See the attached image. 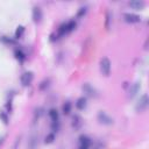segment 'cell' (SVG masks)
Listing matches in <instances>:
<instances>
[{
  "label": "cell",
  "mask_w": 149,
  "mask_h": 149,
  "mask_svg": "<svg viewBox=\"0 0 149 149\" xmlns=\"http://www.w3.org/2000/svg\"><path fill=\"white\" fill-rule=\"evenodd\" d=\"M50 85V79H44V80H42L41 83H40V90H45L48 86Z\"/></svg>",
  "instance_id": "obj_19"
},
{
  "label": "cell",
  "mask_w": 149,
  "mask_h": 149,
  "mask_svg": "<svg viewBox=\"0 0 149 149\" xmlns=\"http://www.w3.org/2000/svg\"><path fill=\"white\" fill-rule=\"evenodd\" d=\"M42 17H43L42 9H41L40 7H37V6L34 7V8H33V20H34V22H36V23L41 22Z\"/></svg>",
  "instance_id": "obj_6"
},
{
  "label": "cell",
  "mask_w": 149,
  "mask_h": 149,
  "mask_svg": "<svg viewBox=\"0 0 149 149\" xmlns=\"http://www.w3.org/2000/svg\"><path fill=\"white\" fill-rule=\"evenodd\" d=\"M15 57H16L19 61L23 62V61L26 59V54H24L23 51H21V50H16V51H15Z\"/></svg>",
  "instance_id": "obj_17"
},
{
  "label": "cell",
  "mask_w": 149,
  "mask_h": 149,
  "mask_svg": "<svg viewBox=\"0 0 149 149\" xmlns=\"http://www.w3.org/2000/svg\"><path fill=\"white\" fill-rule=\"evenodd\" d=\"M123 20L127 23H139V22H141V16L137 14H134V13H125Z\"/></svg>",
  "instance_id": "obj_5"
},
{
  "label": "cell",
  "mask_w": 149,
  "mask_h": 149,
  "mask_svg": "<svg viewBox=\"0 0 149 149\" xmlns=\"http://www.w3.org/2000/svg\"><path fill=\"white\" fill-rule=\"evenodd\" d=\"M33 79H34V74H33L31 71L23 72V73L21 74V77H20V81H21L22 86H29V85L31 84Z\"/></svg>",
  "instance_id": "obj_3"
},
{
  "label": "cell",
  "mask_w": 149,
  "mask_h": 149,
  "mask_svg": "<svg viewBox=\"0 0 149 149\" xmlns=\"http://www.w3.org/2000/svg\"><path fill=\"white\" fill-rule=\"evenodd\" d=\"M23 33H24V27L19 26L17 29L15 30V38H21L22 35H23Z\"/></svg>",
  "instance_id": "obj_16"
},
{
  "label": "cell",
  "mask_w": 149,
  "mask_h": 149,
  "mask_svg": "<svg viewBox=\"0 0 149 149\" xmlns=\"http://www.w3.org/2000/svg\"><path fill=\"white\" fill-rule=\"evenodd\" d=\"M83 91H84V93H86V94L90 95V97H94V95H97V91H95V88H94L91 84H88V83H86V84L83 85Z\"/></svg>",
  "instance_id": "obj_7"
},
{
  "label": "cell",
  "mask_w": 149,
  "mask_h": 149,
  "mask_svg": "<svg viewBox=\"0 0 149 149\" xmlns=\"http://www.w3.org/2000/svg\"><path fill=\"white\" fill-rule=\"evenodd\" d=\"M48 115L49 118L51 119V121H58V111L55 109V108H50L49 112H48Z\"/></svg>",
  "instance_id": "obj_12"
},
{
  "label": "cell",
  "mask_w": 149,
  "mask_h": 149,
  "mask_svg": "<svg viewBox=\"0 0 149 149\" xmlns=\"http://www.w3.org/2000/svg\"><path fill=\"white\" fill-rule=\"evenodd\" d=\"M71 125H72V127H73L74 129H78V128H80L81 125H83V119H81L79 115H73V116H72V122H71Z\"/></svg>",
  "instance_id": "obj_10"
},
{
  "label": "cell",
  "mask_w": 149,
  "mask_h": 149,
  "mask_svg": "<svg viewBox=\"0 0 149 149\" xmlns=\"http://www.w3.org/2000/svg\"><path fill=\"white\" fill-rule=\"evenodd\" d=\"M86 12H87L86 7H83V8H80V9H79V12H78V14H77V17H81V16H84V15L86 14Z\"/></svg>",
  "instance_id": "obj_22"
},
{
  "label": "cell",
  "mask_w": 149,
  "mask_h": 149,
  "mask_svg": "<svg viewBox=\"0 0 149 149\" xmlns=\"http://www.w3.org/2000/svg\"><path fill=\"white\" fill-rule=\"evenodd\" d=\"M51 129H52L54 132H57V130L59 129V121H52Z\"/></svg>",
  "instance_id": "obj_21"
},
{
  "label": "cell",
  "mask_w": 149,
  "mask_h": 149,
  "mask_svg": "<svg viewBox=\"0 0 149 149\" xmlns=\"http://www.w3.org/2000/svg\"><path fill=\"white\" fill-rule=\"evenodd\" d=\"M79 149H90L88 147H79Z\"/></svg>",
  "instance_id": "obj_24"
},
{
  "label": "cell",
  "mask_w": 149,
  "mask_h": 149,
  "mask_svg": "<svg viewBox=\"0 0 149 149\" xmlns=\"http://www.w3.org/2000/svg\"><path fill=\"white\" fill-rule=\"evenodd\" d=\"M99 68H100V72H101L104 76H109V73H111V68H112L111 61H109L107 57H102V58L100 59Z\"/></svg>",
  "instance_id": "obj_2"
},
{
  "label": "cell",
  "mask_w": 149,
  "mask_h": 149,
  "mask_svg": "<svg viewBox=\"0 0 149 149\" xmlns=\"http://www.w3.org/2000/svg\"><path fill=\"white\" fill-rule=\"evenodd\" d=\"M97 118H98V121L100 122V123H102V125H112L113 123V119L106 113V112H104V111H100L99 113H98V115H97Z\"/></svg>",
  "instance_id": "obj_4"
},
{
  "label": "cell",
  "mask_w": 149,
  "mask_h": 149,
  "mask_svg": "<svg viewBox=\"0 0 149 149\" xmlns=\"http://www.w3.org/2000/svg\"><path fill=\"white\" fill-rule=\"evenodd\" d=\"M148 105H149V99H148L147 93H144V94H142L140 97V99H139V101H137V104L135 106V109H136V112L142 113L148 108Z\"/></svg>",
  "instance_id": "obj_1"
},
{
  "label": "cell",
  "mask_w": 149,
  "mask_h": 149,
  "mask_svg": "<svg viewBox=\"0 0 149 149\" xmlns=\"http://www.w3.org/2000/svg\"><path fill=\"white\" fill-rule=\"evenodd\" d=\"M0 118L3 120V122H5V123H7V122H8V119H7V116H6L3 113H0Z\"/></svg>",
  "instance_id": "obj_23"
},
{
  "label": "cell",
  "mask_w": 149,
  "mask_h": 149,
  "mask_svg": "<svg viewBox=\"0 0 149 149\" xmlns=\"http://www.w3.org/2000/svg\"><path fill=\"white\" fill-rule=\"evenodd\" d=\"M55 139H56V136H55V133H49V134L45 136V139H44V143H47V144H49V143H52V142L55 141Z\"/></svg>",
  "instance_id": "obj_15"
},
{
  "label": "cell",
  "mask_w": 149,
  "mask_h": 149,
  "mask_svg": "<svg viewBox=\"0 0 149 149\" xmlns=\"http://www.w3.org/2000/svg\"><path fill=\"white\" fill-rule=\"evenodd\" d=\"M111 21H112V15H111L109 12H107V13H106V20H105V27H106V29H109V27H111Z\"/></svg>",
  "instance_id": "obj_18"
},
{
  "label": "cell",
  "mask_w": 149,
  "mask_h": 149,
  "mask_svg": "<svg viewBox=\"0 0 149 149\" xmlns=\"http://www.w3.org/2000/svg\"><path fill=\"white\" fill-rule=\"evenodd\" d=\"M34 114H35V118H37V119H38V118H41V116L43 115V108H42V107H38V108H36Z\"/></svg>",
  "instance_id": "obj_20"
},
{
  "label": "cell",
  "mask_w": 149,
  "mask_h": 149,
  "mask_svg": "<svg viewBox=\"0 0 149 149\" xmlns=\"http://www.w3.org/2000/svg\"><path fill=\"white\" fill-rule=\"evenodd\" d=\"M91 143H92V140H91L88 136L81 135V136L79 137V146H80V147H88V148H90Z\"/></svg>",
  "instance_id": "obj_11"
},
{
  "label": "cell",
  "mask_w": 149,
  "mask_h": 149,
  "mask_svg": "<svg viewBox=\"0 0 149 149\" xmlns=\"http://www.w3.org/2000/svg\"><path fill=\"white\" fill-rule=\"evenodd\" d=\"M71 108H72L71 102H70V101H65V102H64V105L62 106V112H63V114H65V115L70 114Z\"/></svg>",
  "instance_id": "obj_13"
},
{
  "label": "cell",
  "mask_w": 149,
  "mask_h": 149,
  "mask_svg": "<svg viewBox=\"0 0 149 149\" xmlns=\"http://www.w3.org/2000/svg\"><path fill=\"white\" fill-rule=\"evenodd\" d=\"M74 105H76L77 109H84V108L86 107V105H87V100H86L85 97H80V98H78V99L76 100Z\"/></svg>",
  "instance_id": "obj_9"
},
{
  "label": "cell",
  "mask_w": 149,
  "mask_h": 149,
  "mask_svg": "<svg viewBox=\"0 0 149 149\" xmlns=\"http://www.w3.org/2000/svg\"><path fill=\"white\" fill-rule=\"evenodd\" d=\"M65 26H66V34H68V33H71V31L76 28V21H74V20H71V21L66 22Z\"/></svg>",
  "instance_id": "obj_14"
},
{
  "label": "cell",
  "mask_w": 149,
  "mask_h": 149,
  "mask_svg": "<svg viewBox=\"0 0 149 149\" xmlns=\"http://www.w3.org/2000/svg\"><path fill=\"white\" fill-rule=\"evenodd\" d=\"M128 5H129V7H130V8L139 10V9H142V8L146 6V2H144V1L134 0V1H129V2H128Z\"/></svg>",
  "instance_id": "obj_8"
}]
</instances>
